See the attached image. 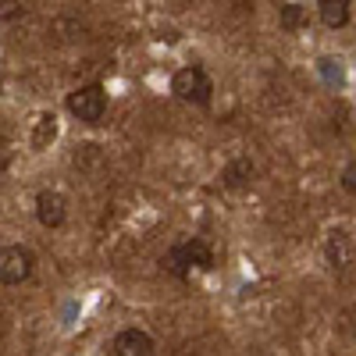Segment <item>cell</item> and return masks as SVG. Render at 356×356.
Wrapping results in <instances>:
<instances>
[{
    "label": "cell",
    "instance_id": "277c9868",
    "mask_svg": "<svg viewBox=\"0 0 356 356\" xmlns=\"http://www.w3.org/2000/svg\"><path fill=\"white\" fill-rule=\"evenodd\" d=\"M36 267L33 250L25 246H0V282L4 285H22Z\"/></svg>",
    "mask_w": 356,
    "mask_h": 356
},
{
    "label": "cell",
    "instance_id": "3957f363",
    "mask_svg": "<svg viewBox=\"0 0 356 356\" xmlns=\"http://www.w3.org/2000/svg\"><path fill=\"white\" fill-rule=\"evenodd\" d=\"M68 111L79 118V122L86 125H97L104 111H107V93H104V86H79L75 93H68Z\"/></svg>",
    "mask_w": 356,
    "mask_h": 356
},
{
    "label": "cell",
    "instance_id": "6da1fadb",
    "mask_svg": "<svg viewBox=\"0 0 356 356\" xmlns=\"http://www.w3.org/2000/svg\"><path fill=\"white\" fill-rule=\"evenodd\" d=\"M164 271H171L175 278H189L193 271H211L214 267V253L203 239H182L175 243L168 253H164Z\"/></svg>",
    "mask_w": 356,
    "mask_h": 356
},
{
    "label": "cell",
    "instance_id": "8fae6325",
    "mask_svg": "<svg viewBox=\"0 0 356 356\" xmlns=\"http://www.w3.org/2000/svg\"><path fill=\"white\" fill-rule=\"evenodd\" d=\"M342 189H346L349 196H356V161H349V164L342 168Z\"/></svg>",
    "mask_w": 356,
    "mask_h": 356
},
{
    "label": "cell",
    "instance_id": "ba28073f",
    "mask_svg": "<svg viewBox=\"0 0 356 356\" xmlns=\"http://www.w3.org/2000/svg\"><path fill=\"white\" fill-rule=\"evenodd\" d=\"M250 175H253V164H250L246 157H239V161H232V164L225 168V186H246Z\"/></svg>",
    "mask_w": 356,
    "mask_h": 356
},
{
    "label": "cell",
    "instance_id": "5b68a950",
    "mask_svg": "<svg viewBox=\"0 0 356 356\" xmlns=\"http://www.w3.org/2000/svg\"><path fill=\"white\" fill-rule=\"evenodd\" d=\"M36 218L43 228H61L65 218H68V203L61 193H54V189H43L36 196Z\"/></svg>",
    "mask_w": 356,
    "mask_h": 356
},
{
    "label": "cell",
    "instance_id": "9c48e42d",
    "mask_svg": "<svg viewBox=\"0 0 356 356\" xmlns=\"http://www.w3.org/2000/svg\"><path fill=\"white\" fill-rule=\"evenodd\" d=\"M307 25V11L300 4H285L282 8V29H289V33H296V29Z\"/></svg>",
    "mask_w": 356,
    "mask_h": 356
},
{
    "label": "cell",
    "instance_id": "7a4b0ae2",
    "mask_svg": "<svg viewBox=\"0 0 356 356\" xmlns=\"http://www.w3.org/2000/svg\"><path fill=\"white\" fill-rule=\"evenodd\" d=\"M171 93H175L178 100H186V104L207 107V104H211V97H214V82H211V75H207L200 65H189V68H182V72H175Z\"/></svg>",
    "mask_w": 356,
    "mask_h": 356
},
{
    "label": "cell",
    "instance_id": "30bf717a",
    "mask_svg": "<svg viewBox=\"0 0 356 356\" xmlns=\"http://www.w3.org/2000/svg\"><path fill=\"white\" fill-rule=\"evenodd\" d=\"M50 139H54V114H43L40 125H36V136H33V146H36V150H43Z\"/></svg>",
    "mask_w": 356,
    "mask_h": 356
},
{
    "label": "cell",
    "instance_id": "8992f818",
    "mask_svg": "<svg viewBox=\"0 0 356 356\" xmlns=\"http://www.w3.org/2000/svg\"><path fill=\"white\" fill-rule=\"evenodd\" d=\"M111 349L114 356H154V339L143 328H125V332H118Z\"/></svg>",
    "mask_w": 356,
    "mask_h": 356
},
{
    "label": "cell",
    "instance_id": "52a82bcc",
    "mask_svg": "<svg viewBox=\"0 0 356 356\" xmlns=\"http://www.w3.org/2000/svg\"><path fill=\"white\" fill-rule=\"evenodd\" d=\"M317 15L328 29H342V25H349L353 11H349V0H317Z\"/></svg>",
    "mask_w": 356,
    "mask_h": 356
}]
</instances>
